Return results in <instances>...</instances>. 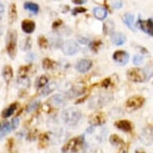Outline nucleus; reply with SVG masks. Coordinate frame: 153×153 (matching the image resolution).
Masks as SVG:
<instances>
[{
	"label": "nucleus",
	"mask_w": 153,
	"mask_h": 153,
	"mask_svg": "<svg viewBox=\"0 0 153 153\" xmlns=\"http://www.w3.org/2000/svg\"><path fill=\"white\" fill-rule=\"evenodd\" d=\"M112 99L113 96L111 93H99L91 97L89 101L88 106H89L90 109H101L108 103H111Z\"/></svg>",
	"instance_id": "nucleus-1"
},
{
	"label": "nucleus",
	"mask_w": 153,
	"mask_h": 153,
	"mask_svg": "<svg viewBox=\"0 0 153 153\" xmlns=\"http://www.w3.org/2000/svg\"><path fill=\"white\" fill-rule=\"evenodd\" d=\"M17 38L16 30H8L6 38V50L11 59H14L17 54Z\"/></svg>",
	"instance_id": "nucleus-2"
},
{
	"label": "nucleus",
	"mask_w": 153,
	"mask_h": 153,
	"mask_svg": "<svg viewBox=\"0 0 153 153\" xmlns=\"http://www.w3.org/2000/svg\"><path fill=\"white\" fill-rule=\"evenodd\" d=\"M82 113L79 109L75 108H68L65 111H63L62 113V117L63 121L68 125L75 126L80 120Z\"/></svg>",
	"instance_id": "nucleus-3"
},
{
	"label": "nucleus",
	"mask_w": 153,
	"mask_h": 153,
	"mask_svg": "<svg viewBox=\"0 0 153 153\" xmlns=\"http://www.w3.org/2000/svg\"><path fill=\"white\" fill-rule=\"evenodd\" d=\"M84 139L83 136L75 137L68 141L63 147V153H76L83 148Z\"/></svg>",
	"instance_id": "nucleus-4"
},
{
	"label": "nucleus",
	"mask_w": 153,
	"mask_h": 153,
	"mask_svg": "<svg viewBox=\"0 0 153 153\" xmlns=\"http://www.w3.org/2000/svg\"><path fill=\"white\" fill-rule=\"evenodd\" d=\"M127 77L134 83H142L146 80V74L140 68H131L127 71Z\"/></svg>",
	"instance_id": "nucleus-5"
},
{
	"label": "nucleus",
	"mask_w": 153,
	"mask_h": 153,
	"mask_svg": "<svg viewBox=\"0 0 153 153\" xmlns=\"http://www.w3.org/2000/svg\"><path fill=\"white\" fill-rule=\"evenodd\" d=\"M144 102L145 100L143 97L140 95H134L128 99V100L125 103V107L128 110L134 111L141 108L143 105Z\"/></svg>",
	"instance_id": "nucleus-6"
},
{
	"label": "nucleus",
	"mask_w": 153,
	"mask_h": 153,
	"mask_svg": "<svg viewBox=\"0 0 153 153\" xmlns=\"http://www.w3.org/2000/svg\"><path fill=\"white\" fill-rule=\"evenodd\" d=\"M61 48H62L63 52L67 55H75L79 51V47L77 44V43L74 40L66 41L65 43L62 45Z\"/></svg>",
	"instance_id": "nucleus-7"
},
{
	"label": "nucleus",
	"mask_w": 153,
	"mask_h": 153,
	"mask_svg": "<svg viewBox=\"0 0 153 153\" xmlns=\"http://www.w3.org/2000/svg\"><path fill=\"white\" fill-rule=\"evenodd\" d=\"M106 120H107L106 115L103 112H100V111L93 113L89 116V119H88V122L92 126L103 125L106 122Z\"/></svg>",
	"instance_id": "nucleus-8"
},
{
	"label": "nucleus",
	"mask_w": 153,
	"mask_h": 153,
	"mask_svg": "<svg viewBox=\"0 0 153 153\" xmlns=\"http://www.w3.org/2000/svg\"><path fill=\"white\" fill-rule=\"evenodd\" d=\"M136 26L138 27L140 30L144 31L145 33L148 34L151 36L153 35V23H152V19H149L148 20L144 21L139 19L136 23Z\"/></svg>",
	"instance_id": "nucleus-9"
},
{
	"label": "nucleus",
	"mask_w": 153,
	"mask_h": 153,
	"mask_svg": "<svg viewBox=\"0 0 153 153\" xmlns=\"http://www.w3.org/2000/svg\"><path fill=\"white\" fill-rule=\"evenodd\" d=\"M129 54L125 51H116L113 54V59L122 65H125L129 61Z\"/></svg>",
	"instance_id": "nucleus-10"
},
{
	"label": "nucleus",
	"mask_w": 153,
	"mask_h": 153,
	"mask_svg": "<svg viewBox=\"0 0 153 153\" xmlns=\"http://www.w3.org/2000/svg\"><path fill=\"white\" fill-rule=\"evenodd\" d=\"M86 91V88L83 86H74L67 92V97L69 99H74L83 95Z\"/></svg>",
	"instance_id": "nucleus-11"
},
{
	"label": "nucleus",
	"mask_w": 153,
	"mask_h": 153,
	"mask_svg": "<svg viewBox=\"0 0 153 153\" xmlns=\"http://www.w3.org/2000/svg\"><path fill=\"white\" fill-rule=\"evenodd\" d=\"M92 66V62L89 59H80L75 65V69L81 73H85L90 70Z\"/></svg>",
	"instance_id": "nucleus-12"
},
{
	"label": "nucleus",
	"mask_w": 153,
	"mask_h": 153,
	"mask_svg": "<svg viewBox=\"0 0 153 153\" xmlns=\"http://www.w3.org/2000/svg\"><path fill=\"white\" fill-rule=\"evenodd\" d=\"M115 126L120 130L125 131V132H130L132 130V124L129 120H118L115 123Z\"/></svg>",
	"instance_id": "nucleus-13"
},
{
	"label": "nucleus",
	"mask_w": 153,
	"mask_h": 153,
	"mask_svg": "<svg viewBox=\"0 0 153 153\" xmlns=\"http://www.w3.org/2000/svg\"><path fill=\"white\" fill-rule=\"evenodd\" d=\"M111 40L113 44L116 46L123 45L126 42V36L122 33L114 32L111 35Z\"/></svg>",
	"instance_id": "nucleus-14"
},
{
	"label": "nucleus",
	"mask_w": 153,
	"mask_h": 153,
	"mask_svg": "<svg viewBox=\"0 0 153 153\" xmlns=\"http://www.w3.org/2000/svg\"><path fill=\"white\" fill-rule=\"evenodd\" d=\"M22 29L27 34H31L35 29V23L30 19H25L22 22Z\"/></svg>",
	"instance_id": "nucleus-15"
},
{
	"label": "nucleus",
	"mask_w": 153,
	"mask_h": 153,
	"mask_svg": "<svg viewBox=\"0 0 153 153\" xmlns=\"http://www.w3.org/2000/svg\"><path fill=\"white\" fill-rule=\"evenodd\" d=\"M12 131L10 123L6 121L3 123H0V139H3L4 136L7 135L8 133H10Z\"/></svg>",
	"instance_id": "nucleus-16"
},
{
	"label": "nucleus",
	"mask_w": 153,
	"mask_h": 153,
	"mask_svg": "<svg viewBox=\"0 0 153 153\" xmlns=\"http://www.w3.org/2000/svg\"><path fill=\"white\" fill-rule=\"evenodd\" d=\"M93 14H94V16L99 20H103L108 15L107 10L104 8L100 7H97L93 9Z\"/></svg>",
	"instance_id": "nucleus-17"
},
{
	"label": "nucleus",
	"mask_w": 153,
	"mask_h": 153,
	"mask_svg": "<svg viewBox=\"0 0 153 153\" xmlns=\"http://www.w3.org/2000/svg\"><path fill=\"white\" fill-rule=\"evenodd\" d=\"M3 77L6 83H10L13 78V70L12 68L9 65L5 66L3 69Z\"/></svg>",
	"instance_id": "nucleus-18"
},
{
	"label": "nucleus",
	"mask_w": 153,
	"mask_h": 153,
	"mask_svg": "<svg viewBox=\"0 0 153 153\" xmlns=\"http://www.w3.org/2000/svg\"><path fill=\"white\" fill-rule=\"evenodd\" d=\"M49 101H51L54 105L63 106L66 103V98L62 95H55L51 97Z\"/></svg>",
	"instance_id": "nucleus-19"
},
{
	"label": "nucleus",
	"mask_w": 153,
	"mask_h": 153,
	"mask_svg": "<svg viewBox=\"0 0 153 153\" xmlns=\"http://www.w3.org/2000/svg\"><path fill=\"white\" fill-rule=\"evenodd\" d=\"M134 19H135V16L132 14H131V13H126L125 15H123V22L127 25V27L132 30H135L134 25H133V23H134Z\"/></svg>",
	"instance_id": "nucleus-20"
},
{
	"label": "nucleus",
	"mask_w": 153,
	"mask_h": 153,
	"mask_svg": "<svg viewBox=\"0 0 153 153\" xmlns=\"http://www.w3.org/2000/svg\"><path fill=\"white\" fill-rule=\"evenodd\" d=\"M9 22L13 23L17 19V8L15 3H11L9 7Z\"/></svg>",
	"instance_id": "nucleus-21"
},
{
	"label": "nucleus",
	"mask_w": 153,
	"mask_h": 153,
	"mask_svg": "<svg viewBox=\"0 0 153 153\" xmlns=\"http://www.w3.org/2000/svg\"><path fill=\"white\" fill-rule=\"evenodd\" d=\"M17 109V103H14L12 104H10L8 108H5L4 110L3 111V113H2V116L3 118H8L10 117V116H12L13 113L15 112V111Z\"/></svg>",
	"instance_id": "nucleus-22"
},
{
	"label": "nucleus",
	"mask_w": 153,
	"mask_h": 153,
	"mask_svg": "<svg viewBox=\"0 0 153 153\" xmlns=\"http://www.w3.org/2000/svg\"><path fill=\"white\" fill-rule=\"evenodd\" d=\"M56 88H57V84H56V83H55V82L48 83V85L46 86L45 88L42 90L41 94H42L43 96H46V95H50L51 93H52L53 91L56 89Z\"/></svg>",
	"instance_id": "nucleus-23"
},
{
	"label": "nucleus",
	"mask_w": 153,
	"mask_h": 153,
	"mask_svg": "<svg viewBox=\"0 0 153 153\" xmlns=\"http://www.w3.org/2000/svg\"><path fill=\"white\" fill-rule=\"evenodd\" d=\"M114 29H115V23H114V22L112 20H108L104 23V25H103V33L105 35L112 34Z\"/></svg>",
	"instance_id": "nucleus-24"
},
{
	"label": "nucleus",
	"mask_w": 153,
	"mask_h": 153,
	"mask_svg": "<svg viewBox=\"0 0 153 153\" xmlns=\"http://www.w3.org/2000/svg\"><path fill=\"white\" fill-rule=\"evenodd\" d=\"M24 8L26 10H30V12L34 13V14H37L39 10V7L38 4L34 3H30V2H26L24 3Z\"/></svg>",
	"instance_id": "nucleus-25"
},
{
	"label": "nucleus",
	"mask_w": 153,
	"mask_h": 153,
	"mask_svg": "<svg viewBox=\"0 0 153 153\" xmlns=\"http://www.w3.org/2000/svg\"><path fill=\"white\" fill-rule=\"evenodd\" d=\"M57 63L50 59H44L43 60V68L44 70H51L56 67Z\"/></svg>",
	"instance_id": "nucleus-26"
},
{
	"label": "nucleus",
	"mask_w": 153,
	"mask_h": 153,
	"mask_svg": "<svg viewBox=\"0 0 153 153\" xmlns=\"http://www.w3.org/2000/svg\"><path fill=\"white\" fill-rule=\"evenodd\" d=\"M110 142L114 146H120L122 148L124 146L123 140L117 135H111L110 136Z\"/></svg>",
	"instance_id": "nucleus-27"
},
{
	"label": "nucleus",
	"mask_w": 153,
	"mask_h": 153,
	"mask_svg": "<svg viewBox=\"0 0 153 153\" xmlns=\"http://www.w3.org/2000/svg\"><path fill=\"white\" fill-rule=\"evenodd\" d=\"M48 83V78L46 75H41L37 79L35 82V88L37 89H39L41 88H43L46 84Z\"/></svg>",
	"instance_id": "nucleus-28"
},
{
	"label": "nucleus",
	"mask_w": 153,
	"mask_h": 153,
	"mask_svg": "<svg viewBox=\"0 0 153 153\" xmlns=\"http://www.w3.org/2000/svg\"><path fill=\"white\" fill-rule=\"evenodd\" d=\"M40 105V101L39 100H34L31 101L30 103H28L27 106V108H26V111L27 112L29 113L32 111L35 110L36 108H39V106Z\"/></svg>",
	"instance_id": "nucleus-29"
},
{
	"label": "nucleus",
	"mask_w": 153,
	"mask_h": 153,
	"mask_svg": "<svg viewBox=\"0 0 153 153\" xmlns=\"http://www.w3.org/2000/svg\"><path fill=\"white\" fill-rule=\"evenodd\" d=\"M31 46H32V44H31V39H30V37H27L23 41V43L20 45V48L23 51H28L31 48Z\"/></svg>",
	"instance_id": "nucleus-30"
},
{
	"label": "nucleus",
	"mask_w": 153,
	"mask_h": 153,
	"mask_svg": "<svg viewBox=\"0 0 153 153\" xmlns=\"http://www.w3.org/2000/svg\"><path fill=\"white\" fill-rule=\"evenodd\" d=\"M18 83L21 86H23L24 88H28L30 86V80L27 76H21L18 79Z\"/></svg>",
	"instance_id": "nucleus-31"
},
{
	"label": "nucleus",
	"mask_w": 153,
	"mask_h": 153,
	"mask_svg": "<svg viewBox=\"0 0 153 153\" xmlns=\"http://www.w3.org/2000/svg\"><path fill=\"white\" fill-rule=\"evenodd\" d=\"M38 44L42 48H47L48 47V42L43 35H40L38 37Z\"/></svg>",
	"instance_id": "nucleus-32"
},
{
	"label": "nucleus",
	"mask_w": 153,
	"mask_h": 153,
	"mask_svg": "<svg viewBox=\"0 0 153 153\" xmlns=\"http://www.w3.org/2000/svg\"><path fill=\"white\" fill-rule=\"evenodd\" d=\"M39 140H40V146L45 147L48 144V142L49 140V137L47 133H43L39 136Z\"/></svg>",
	"instance_id": "nucleus-33"
},
{
	"label": "nucleus",
	"mask_w": 153,
	"mask_h": 153,
	"mask_svg": "<svg viewBox=\"0 0 153 153\" xmlns=\"http://www.w3.org/2000/svg\"><path fill=\"white\" fill-rule=\"evenodd\" d=\"M29 70H30V66H23V67H21L19 69V77H21V76H26V74L28 72Z\"/></svg>",
	"instance_id": "nucleus-34"
},
{
	"label": "nucleus",
	"mask_w": 153,
	"mask_h": 153,
	"mask_svg": "<svg viewBox=\"0 0 153 153\" xmlns=\"http://www.w3.org/2000/svg\"><path fill=\"white\" fill-rule=\"evenodd\" d=\"M102 45V42L100 40H97V41H94L93 43H91L90 44V48L92 49L94 51H97L99 50L100 47Z\"/></svg>",
	"instance_id": "nucleus-35"
},
{
	"label": "nucleus",
	"mask_w": 153,
	"mask_h": 153,
	"mask_svg": "<svg viewBox=\"0 0 153 153\" xmlns=\"http://www.w3.org/2000/svg\"><path fill=\"white\" fill-rule=\"evenodd\" d=\"M133 63L134 64H136V65H139V64H140L143 61V56H141V55H135L134 57H133Z\"/></svg>",
	"instance_id": "nucleus-36"
},
{
	"label": "nucleus",
	"mask_w": 153,
	"mask_h": 153,
	"mask_svg": "<svg viewBox=\"0 0 153 153\" xmlns=\"http://www.w3.org/2000/svg\"><path fill=\"white\" fill-rule=\"evenodd\" d=\"M87 11V9L83 7H75L73 9L72 14L74 15H77V14H79V13H84Z\"/></svg>",
	"instance_id": "nucleus-37"
},
{
	"label": "nucleus",
	"mask_w": 153,
	"mask_h": 153,
	"mask_svg": "<svg viewBox=\"0 0 153 153\" xmlns=\"http://www.w3.org/2000/svg\"><path fill=\"white\" fill-rule=\"evenodd\" d=\"M19 120L18 118L13 119L11 123H10V126H11V129L12 130H15L17 127L19 126Z\"/></svg>",
	"instance_id": "nucleus-38"
},
{
	"label": "nucleus",
	"mask_w": 153,
	"mask_h": 153,
	"mask_svg": "<svg viewBox=\"0 0 153 153\" xmlns=\"http://www.w3.org/2000/svg\"><path fill=\"white\" fill-rule=\"evenodd\" d=\"M112 7L116 9H120L123 7V3L120 0H117V1H115L114 3H112Z\"/></svg>",
	"instance_id": "nucleus-39"
},
{
	"label": "nucleus",
	"mask_w": 153,
	"mask_h": 153,
	"mask_svg": "<svg viewBox=\"0 0 153 153\" xmlns=\"http://www.w3.org/2000/svg\"><path fill=\"white\" fill-rule=\"evenodd\" d=\"M110 84H111V79L109 78H107V79H104L103 82H102V83H101V86H102L103 88H108L109 86H110Z\"/></svg>",
	"instance_id": "nucleus-40"
},
{
	"label": "nucleus",
	"mask_w": 153,
	"mask_h": 153,
	"mask_svg": "<svg viewBox=\"0 0 153 153\" xmlns=\"http://www.w3.org/2000/svg\"><path fill=\"white\" fill-rule=\"evenodd\" d=\"M63 23V22H62V20H60V19H58V20L55 21L54 23H53L52 24V27L53 28H56V27H59V26L61 25Z\"/></svg>",
	"instance_id": "nucleus-41"
},
{
	"label": "nucleus",
	"mask_w": 153,
	"mask_h": 153,
	"mask_svg": "<svg viewBox=\"0 0 153 153\" xmlns=\"http://www.w3.org/2000/svg\"><path fill=\"white\" fill-rule=\"evenodd\" d=\"M72 3L76 4V5H83L85 3H87V0H72Z\"/></svg>",
	"instance_id": "nucleus-42"
},
{
	"label": "nucleus",
	"mask_w": 153,
	"mask_h": 153,
	"mask_svg": "<svg viewBox=\"0 0 153 153\" xmlns=\"http://www.w3.org/2000/svg\"><path fill=\"white\" fill-rule=\"evenodd\" d=\"M35 137H36V134L35 133V131H31L28 134L27 138L28 140H35Z\"/></svg>",
	"instance_id": "nucleus-43"
},
{
	"label": "nucleus",
	"mask_w": 153,
	"mask_h": 153,
	"mask_svg": "<svg viewBox=\"0 0 153 153\" xmlns=\"http://www.w3.org/2000/svg\"><path fill=\"white\" fill-rule=\"evenodd\" d=\"M3 13H4V7H3V3L0 2V19L3 18Z\"/></svg>",
	"instance_id": "nucleus-44"
},
{
	"label": "nucleus",
	"mask_w": 153,
	"mask_h": 153,
	"mask_svg": "<svg viewBox=\"0 0 153 153\" xmlns=\"http://www.w3.org/2000/svg\"><path fill=\"white\" fill-rule=\"evenodd\" d=\"M79 41L83 44H88L89 43V40L88 39H85V38H79Z\"/></svg>",
	"instance_id": "nucleus-45"
},
{
	"label": "nucleus",
	"mask_w": 153,
	"mask_h": 153,
	"mask_svg": "<svg viewBox=\"0 0 153 153\" xmlns=\"http://www.w3.org/2000/svg\"><path fill=\"white\" fill-rule=\"evenodd\" d=\"M13 144H14V143H13V140L12 139H10V140H9L7 142V146L9 147V148H10V149L13 147Z\"/></svg>",
	"instance_id": "nucleus-46"
},
{
	"label": "nucleus",
	"mask_w": 153,
	"mask_h": 153,
	"mask_svg": "<svg viewBox=\"0 0 153 153\" xmlns=\"http://www.w3.org/2000/svg\"><path fill=\"white\" fill-rule=\"evenodd\" d=\"M34 56H35V55H34V54H30V55H27V57H29V58H27V59H30V60H32V59H35V57H34Z\"/></svg>",
	"instance_id": "nucleus-47"
},
{
	"label": "nucleus",
	"mask_w": 153,
	"mask_h": 153,
	"mask_svg": "<svg viewBox=\"0 0 153 153\" xmlns=\"http://www.w3.org/2000/svg\"><path fill=\"white\" fill-rule=\"evenodd\" d=\"M136 153H145L143 151H141V150H136Z\"/></svg>",
	"instance_id": "nucleus-48"
},
{
	"label": "nucleus",
	"mask_w": 153,
	"mask_h": 153,
	"mask_svg": "<svg viewBox=\"0 0 153 153\" xmlns=\"http://www.w3.org/2000/svg\"><path fill=\"white\" fill-rule=\"evenodd\" d=\"M2 34H3V31H2V28L0 27V36L2 35Z\"/></svg>",
	"instance_id": "nucleus-49"
}]
</instances>
